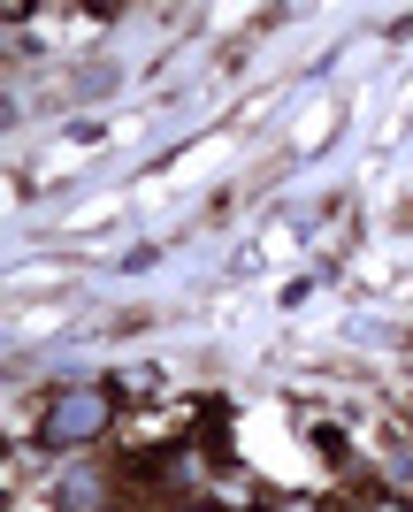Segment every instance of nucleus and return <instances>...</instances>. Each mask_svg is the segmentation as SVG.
I'll return each instance as SVG.
<instances>
[{"mask_svg": "<svg viewBox=\"0 0 413 512\" xmlns=\"http://www.w3.org/2000/svg\"><path fill=\"white\" fill-rule=\"evenodd\" d=\"M100 428H108V398H100V390H69V398H54V413H46V444H85Z\"/></svg>", "mask_w": 413, "mask_h": 512, "instance_id": "obj_1", "label": "nucleus"}]
</instances>
